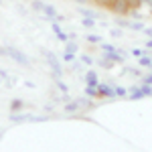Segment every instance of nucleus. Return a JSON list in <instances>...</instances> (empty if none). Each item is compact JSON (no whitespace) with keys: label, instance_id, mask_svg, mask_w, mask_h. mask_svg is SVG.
I'll return each mask as SVG.
<instances>
[{"label":"nucleus","instance_id":"nucleus-19","mask_svg":"<svg viewBox=\"0 0 152 152\" xmlns=\"http://www.w3.org/2000/svg\"><path fill=\"white\" fill-rule=\"evenodd\" d=\"M79 59H81V63H83V65H87V67H89V65L94 63V59L89 57V55H81V57H79Z\"/></svg>","mask_w":152,"mask_h":152},{"label":"nucleus","instance_id":"nucleus-1","mask_svg":"<svg viewBox=\"0 0 152 152\" xmlns=\"http://www.w3.org/2000/svg\"><path fill=\"white\" fill-rule=\"evenodd\" d=\"M85 107H94V104H91V97H79V99H71V102H67L65 104V107H63V112L65 114H77L79 110H85Z\"/></svg>","mask_w":152,"mask_h":152},{"label":"nucleus","instance_id":"nucleus-21","mask_svg":"<svg viewBox=\"0 0 152 152\" xmlns=\"http://www.w3.org/2000/svg\"><path fill=\"white\" fill-rule=\"evenodd\" d=\"M87 41H89V43H99V41H102V37H97V35H87Z\"/></svg>","mask_w":152,"mask_h":152},{"label":"nucleus","instance_id":"nucleus-9","mask_svg":"<svg viewBox=\"0 0 152 152\" xmlns=\"http://www.w3.org/2000/svg\"><path fill=\"white\" fill-rule=\"evenodd\" d=\"M31 6H33V10L41 12V14L45 10V2H43V0H31Z\"/></svg>","mask_w":152,"mask_h":152},{"label":"nucleus","instance_id":"nucleus-7","mask_svg":"<svg viewBox=\"0 0 152 152\" xmlns=\"http://www.w3.org/2000/svg\"><path fill=\"white\" fill-rule=\"evenodd\" d=\"M23 107H24V102L23 99H12L10 102V114H18V112H23Z\"/></svg>","mask_w":152,"mask_h":152},{"label":"nucleus","instance_id":"nucleus-17","mask_svg":"<svg viewBox=\"0 0 152 152\" xmlns=\"http://www.w3.org/2000/svg\"><path fill=\"white\" fill-rule=\"evenodd\" d=\"M65 51H71V53H77V43H71V39H69V43H65Z\"/></svg>","mask_w":152,"mask_h":152},{"label":"nucleus","instance_id":"nucleus-10","mask_svg":"<svg viewBox=\"0 0 152 152\" xmlns=\"http://www.w3.org/2000/svg\"><path fill=\"white\" fill-rule=\"evenodd\" d=\"M81 24L85 26V28H94L95 26V18H91V16H81Z\"/></svg>","mask_w":152,"mask_h":152},{"label":"nucleus","instance_id":"nucleus-15","mask_svg":"<svg viewBox=\"0 0 152 152\" xmlns=\"http://www.w3.org/2000/svg\"><path fill=\"white\" fill-rule=\"evenodd\" d=\"M128 4L132 10H140L142 8V0H128Z\"/></svg>","mask_w":152,"mask_h":152},{"label":"nucleus","instance_id":"nucleus-27","mask_svg":"<svg viewBox=\"0 0 152 152\" xmlns=\"http://www.w3.org/2000/svg\"><path fill=\"white\" fill-rule=\"evenodd\" d=\"M144 83H150V85H152V73L148 75V77H144Z\"/></svg>","mask_w":152,"mask_h":152},{"label":"nucleus","instance_id":"nucleus-13","mask_svg":"<svg viewBox=\"0 0 152 152\" xmlns=\"http://www.w3.org/2000/svg\"><path fill=\"white\" fill-rule=\"evenodd\" d=\"M63 61H65V63H75V53L65 51V53H63Z\"/></svg>","mask_w":152,"mask_h":152},{"label":"nucleus","instance_id":"nucleus-16","mask_svg":"<svg viewBox=\"0 0 152 152\" xmlns=\"http://www.w3.org/2000/svg\"><path fill=\"white\" fill-rule=\"evenodd\" d=\"M114 89H116L118 97H126V95H128V89H126V87H122V85H118V87H114Z\"/></svg>","mask_w":152,"mask_h":152},{"label":"nucleus","instance_id":"nucleus-4","mask_svg":"<svg viewBox=\"0 0 152 152\" xmlns=\"http://www.w3.org/2000/svg\"><path fill=\"white\" fill-rule=\"evenodd\" d=\"M43 55L47 57V63H49V67L53 69L55 77H61V75H63V69H61V63H59V59L55 57L51 51H47V49H43Z\"/></svg>","mask_w":152,"mask_h":152},{"label":"nucleus","instance_id":"nucleus-22","mask_svg":"<svg viewBox=\"0 0 152 152\" xmlns=\"http://www.w3.org/2000/svg\"><path fill=\"white\" fill-rule=\"evenodd\" d=\"M97 6H102V8H107V4H110V0H94Z\"/></svg>","mask_w":152,"mask_h":152},{"label":"nucleus","instance_id":"nucleus-23","mask_svg":"<svg viewBox=\"0 0 152 152\" xmlns=\"http://www.w3.org/2000/svg\"><path fill=\"white\" fill-rule=\"evenodd\" d=\"M99 47H102V51H116L118 49V47H114V45H105V43H102Z\"/></svg>","mask_w":152,"mask_h":152},{"label":"nucleus","instance_id":"nucleus-12","mask_svg":"<svg viewBox=\"0 0 152 152\" xmlns=\"http://www.w3.org/2000/svg\"><path fill=\"white\" fill-rule=\"evenodd\" d=\"M79 14H81V16H91V18H97V16H99V14H97V12H94V10H89V8H79Z\"/></svg>","mask_w":152,"mask_h":152},{"label":"nucleus","instance_id":"nucleus-25","mask_svg":"<svg viewBox=\"0 0 152 152\" xmlns=\"http://www.w3.org/2000/svg\"><path fill=\"white\" fill-rule=\"evenodd\" d=\"M112 37H114V39L122 37V28H112Z\"/></svg>","mask_w":152,"mask_h":152},{"label":"nucleus","instance_id":"nucleus-6","mask_svg":"<svg viewBox=\"0 0 152 152\" xmlns=\"http://www.w3.org/2000/svg\"><path fill=\"white\" fill-rule=\"evenodd\" d=\"M97 73H95V71H87V73H85V85H95V87H97Z\"/></svg>","mask_w":152,"mask_h":152},{"label":"nucleus","instance_id":"nucleus-31","mask_svg":"<svg viewBox=\"0 0 152 152\" xmlns=\"http://www.w3.org/2000/svg\"><path fill=\"white\" fill-rule=\"evenodd\" d=\"M0 132H2V128H0Z\"/></svg>","mask_w":152,"mask_h":152},{"label":"nucleus","instance_id":"nucleus-26","mask_svg":"<svg viewBox=\"0 0 152 152\" xmlns=\"http://www.w3.org/2000/svg\"><path fill=\"white\" fill-rule=\"evenodd\" d=\"M132 55L134 57H140V55H144V51L142 49H132Z\"/></svg>","mask_w":152,"mask_h":152},{"label":"nucleus","instance_id":"nucleus-2","mask_svg":"<svg viewBox=\"0 0 152 152\" xmlns=\"http://www.w3.org/2000/svg\"><path fill=\"white\" fill-rule=\"evenodd\" d=\"M107 10H112L114 14H118V16H128L132 8H130L128 0H110Z\"/></svg>","mask_w":152,"mask_h":152},{"label":"nucleus","instance_id":"nucleus-11","mask_svg":"<svg viewBox=\"0 0 152 152\" xmlns=\"http://www.w3.org/2000/svg\"><path fill=\"white\" fill-rule=\"evenodd\" d=\"M85 95L87 97H97V87L95 85H85Z\"/></svg>","mask_w":152,"mask_h":152},{"label":"nucleus","instance_id":"nucleus-8","mask_svg":"<svg viewBox=\"0 0 152 152\" xmlns=\"http://www.w3.org/2000/svg\"><path fill=\"white\" fill-rule=\"evenodd\" d=\"M138 65H140V67H152V57L140 55V57H138Z\"/></svg>","mask_w":152,"mask_h":152},{"label":"nucleus","instance_id":"nucleus-28","mask_svg":"<svg viewBox=\"0 0 152 152\" xmlns=\"http://www.w3.org/2000/svg\"><path fill=\"white\" fill-rule=\"evenodd\" d=\"M142 33H146L148 37H152V28H146V26H144V31H142Z\"/></svg>","mask_w":152,"mask_h":152},{"label":"nucleus","instance_id":"nucleus-24","mask_svg":"<svg viewBox=\"0 0 152 152\" xmlns=\"http://www.w3.org/2000/svg\"><path fill=\"white\" fill-rule=\"evenodd\" d=\"M142 6H146V8L150 10V14H152V0H142Z\"/></svg>","mask_w":152,"mask_h":152},{"label":"nucleus","instance_id":"nucleus-30","mask_svg":"<svg viewBox=\"0 0 152 152\" xmlns=\"http://www.w3.org/2000/svg\"><path fill=\"white\" fill-rule=\"evenodd\" d=\"M75 2H79V4H87L89 0H75Z\"/></svg>","mask_w":152,"mask_h":152},{"label":"nucleus","instance_id":"nucleus-14","mask_svg":"<svg viewBox=\"0 0 152 152\" xmlns=\"http://www.w3.org/2000/svg\"><path fill=\"white\" fill-rule=\"evenodd\" d=\"M55 85H57V87L61 89V91H63V94H67V91H69V87H67L65 83L61 81V77H55Z\"/></svg>","mask_w":152,"mask_h":152},{"label":"nucleus","instance_id":"nucleus-5","mask_svg":"<svg viewBox=\"0 0 152 152\" xmlns=\"http://www.w3.org/2000/svg\"><path fill=\"white\" fill-rule=\"evenodd\" d=\"M97 95L99 97H116V89L107 83H97Z\"/></svg>","mask_w":152,"mask_h":152},{"label":"nucleus","instance_id":"nucleus-3","mask_svg":"<svg viewBox=\"0 0 152 152\" xmlns=\"http://www.w3.org/2000/svg\"><path fill=\"white\" fill-rule=\"evenodd\" d=\"M4 49H6V57H10L14 63H18V65H24V67H28V65H31L28 57L24 55L20 49H16V47H4Z\"/></svg>","mask_w":152,"mask_h":152},{"label":"nucleus","instance_id":"nucleus-29","mask_svg":"<svg viewBox=\"0 0 152 152\" xmlns=\"http://www.w3.org/2000/svg\"><path fill=\"white\" fill-rule=\"evenodd\" d=\"M146 49H152V37H150V41L146 43Z\"/></svg>","mask_w":152,"mask_h":152},{"label":"nucleus","instance_id":"nucleus-20","mask_svg":"<svg viewBox=\"0 0 152 152\" xmlns=\"http://www.w3.org/2000/svg\"><path fill=\"white\" fill-rule=\"evenodd\" d=\"M57 39L61 41V43H67V41H69V35H65V33L61 31V33H57Z\"/></svg>","mask_w":152,"mask_h":152},{"label":"nucleus","instance_id":"nucleus-18","mask_svg":"<svg viewBox=\"0 0 152 152\" xmlns=\"http://www.w3.org/2000/svg\"><path fill=\"white\" fill-rule=\"evenodd\" d=\"M122 73H126V75H140V71H138V69H132V67H124Z\"/></svg>","mask_w":152,"mask_h":152}]
</instances>
